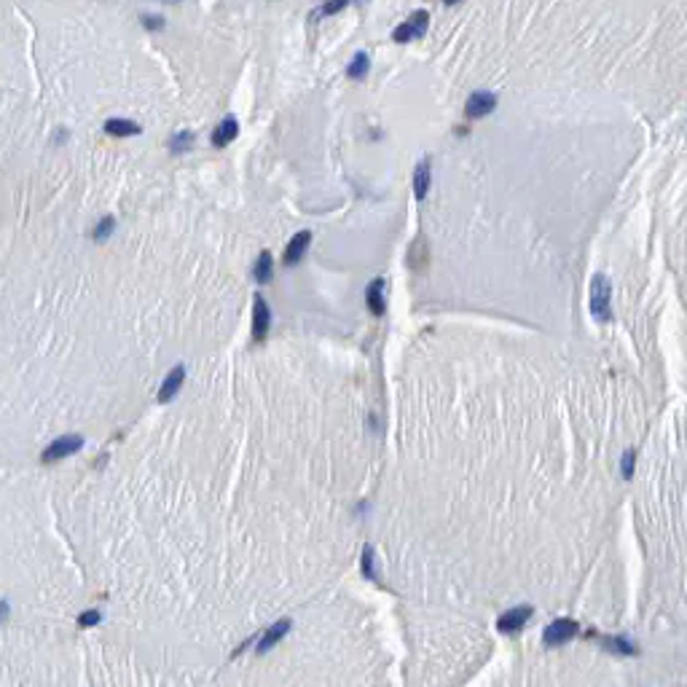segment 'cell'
Segmentation results:
<instances>
[{
	"mask_svg": "<svg viewBox=\"0 0 687 687\" xmlns=\"http://www.w3.org/2000/svg\"><path fill=\"white\" fill-rule=\"evenodd\" d=\"M269 325H272V312H269L266 298L258 295V298H255V306H253V336H255V341H263V338H266Z\"/></svg>",
	"mask_w": 687,
	"mask_h": 687,
	"instance_id": "6",
	"label": "cell"
},
{
	"mask_svg": "<svg viewBox=\"0 0 687 687\" xmlns=\"http://www.w3.org/2000/svg\"><path fill=\"white\" fill-rule=\"evenodd\" d=\"M167 3H180V0H167Z\"/></svg>",
	"mask_w": 687,
	"mask_h": 687,
	"instance_id": "25",
	"label": "cell"
},
{
	"mask_svg": "<svg viewBox=\"0 0 687 687\" xmlns=\"http://www.w3.org/2000/svg\"><path fill=\"white\" fill-rule=\"evenodd\" d=\"M634 459H636V451H634V448H631V451H626V454H623V459H620V470H623V475H626V478H631V475H634Z\"/></svg>",
	"mask_w": 687,
	"mask_h": 687,
	"instance_id": "22",
	"label": "cell"
},
{
	"mask_svg": "<svg viewBox=\"0 0 687 687\" xmlns=\"http://www.w3.org/2000/svg\"><path fill=\"white\" fill-rule=\"evenodd\" d=\"M363 572H366L368 580H376V572H373V548L371 545H366V550H363Z\"/></svg>",
	"mask_w": 687,
	"mask_h": 687,
	"instance_id": "18",
	"label": "cell"
},
{
	"mask_svg": "<svg viewBox=\"0 0 687 687\" xmlns=\"http://www.w3.org/2000/svg\"><path fill=\"white\" fill-rule=\"evenodd\" d=\"M309 242H312V234L309 231H301V234H295L291 239V245H288V250H285V263H298L301 260V255L306 253V247H309Z\"/></svg>",
	"mask_w": 687,
	"mask_h": 687,
	"instance_id": "11",
	"label": "cell"
},
{
	"mask_svg": "<svg viewBox=\"0 0 687 687\" xmlns=\"http://www.w3.org/2000/svg\"><path fill=\"white\" fill-rule=\"evenodd\" d=\"M100 620V612H86V615H81V626H94Z\"/></svg>",
	"mask_w": 687,
	"mask_h": 687,
	"instance_id": "23",
	"label": "cell"
},
{
	"mask_svg": "<svg viewBox=\"0 0 687 687\" xmlns=\"http://www.w3.org/2000/svg\"><path fill=\"white\" fill-rule=\"evenodd\" d=\"M578 631H580V623H575L572 618H561V620H553V623L545 628L542 641H545L548 647H556V644H564V641H569L572 636H578Z\"/></svg>",
	"mask_w": 687,
	"mask_h": 687,
	"instance_id": "3",
	"label": "cell"
},
{
	"mask_svg": "<svg viewBox=\"0 0 687 687\" xmlns=\"http://www.w3.org/2000/svg\"><path fill=\"white\" fill-rule=\"evenodd\" d=\"M529 618H532V607H516V610H507L502 618L497 620V628H500L502 634H513V631H519Z\"/></svg>",
	"mask_w": 687,
	"mask_h": 687,
	"instance_id": "7",
	"label": "cell"
},
{
	"mask_svg": "<svg viewBox=\"0 0 687 687\" xmlns=\"http://www.w3.org/2000/svg\"><path fill=\"white\" fill-rule=\"evenodd\" d=\"M347 3H352V0H328L325 6H322L320 11H317V16H331V14H338Z\"/></svg>",
	"mask_w": 687,
	"mask_h": 687,
	"instance_id": "19",
	"label": "cell"
},
{
	"mask_svg": "<svg viewBox=\"0 0 687 687\" xmlns=\"http://www.w3.org/2000/svg\"><path fill=\"white\" fill-rule=\"evenodd\" d=\"M288 631H291V620H279V623H274V626H272V628H269V631H266V636L260 639L258 650H260V653H266V650H272V647H274L276 641L282 639V636H285Z\"/></svg>",
	"mask_w": 687,
	"mask_h": 687,
	"instance_id": "13",
	"label": "cell"
},
{
	"mask_svg": "<svg viewBox=\"0 0 687 687\" xmlns=\"http://www.w3.org/2000/svg\"><path fill=\"white\" fill-rule=\"evenodd\" d=\"M429 27V14L427 11H413L395 32H392V38H395V44H411L416 38H422Z\"/></svg>",
	"mask_w": 687,
	"mask_h": 687,
	"instance_id": "2",
	"label": "cell"
},
{
	"mask_svg": "<svg viewBox=\"0 0 687 687\" xmlns=\"http://www.w3.org/2000/svg\"><path fill=\"white\" fill-rule=\"evenodd\" d=\"M185 379V368L183 366H175L169 371V376L164 379L161 384V392H159V403H169L172 397L178 395V389H180V384Z\"/></svg>",
	"mask_w": 687,
	"mask_h": 687,
	"instance_id": "9",
	"label": "cell"
},
{
	"mask_svg": "<svg viewBox=\"0 0 687 687\" xmlns=\"http://www.w3.org/2000/svg\"><path fill=\"white\" fill-rule=\"evenodd\" d=\"M191 145H194V135L191 132H178V135H172V140H169L172 153H185Z\"/></svg>",
	"mask_w": 687,
	"mask_h": 687,
	"instance_id": "17",
	"label": "cell"
},
{
	"mask_svg": "<svg viewBox=\"0 0 687 687\" xmlns=\"http://www.w3.org/2000/svg\"><path fill=\"white\" fill-rule=\"evenodd\" d=\"M429 169H432L429 159H422V161L416 164V172H413V194H416V199H425V196H427V191H429Z\"/></svg>",
	"mask_w": 687,
	"mask_h": 687,
	"instance_id": "10",
	"label": "cell"
},
{
	"mask_svg": "<svg viewBox=\"0 0 687 687\" xmlns=\"http://www.w3.org/2000/svg\"><path fill=\"white\" fill-rule=\"evenodd\" d=\"M497 107V94L491 92H473L467 97V105H465V113L470 116V119H483V116H489L491 110Z\"/></svg>",
	"mask_w": 687,
	"mask_h": 687,
	"instance_id": "5",
	"label": "cell"
},
{
	"mask_svg": "<svg viewBox=\"0 0 687 687\" xmlns=\"http://www.w3.org/2000/svg\"><path fill=\"white\" fill-rule=\"evenodd\" d=\"M443 3H446V6H457L459 0H443Z\"/></svg>",
	"mask_w": 687,
	"mask_h": 687,
	"instance_id": "24",
	"label": "cell"
},
{
	"mask_svg": "<svg viewBox=\"0 0 687 687\" xmlns=\"http://www.w3.org/2000/svg\"><path fill=\"white\" fill-rule=\"evenodd\" d=\"M236 135H239V121L229 116V119H223V121L215 126L213 145H215V148H226V145H229V142L236 138Z\"/></svg>",
	"mask_w": 687,
	"mask_h": 687,
	"instance_id": "8",
	"label": "cell"
},
{
	"mask_svg": "<svg viewBox=\"0 0 687 687\" xmlns=\"http://www.w3.org/2000/svg\"><path fill=\"white\" fill-rule=\"evenodd\" d=\"M610 279L604 274L594 276V285H591V312L599 322H610L612 312H610Z\"/></svg>",
	"mask_w": 687,
	"mask_h": 687,
	"instance_id": "1",
	"label": "cell"
},
{
	"mask_svg": "<svg viewBox=\"0 0 687 687\" xmlns=\"http://www.w3.org/2000/svg\"><path fill=\"white\" fill-rule=\"evenodd\" d=\"M140 22L148 27V30H161L167 22H164V16H156V14H142L140 16Z\"/></svg>",
	"mask_w": 687,
	"mask_h": 687,
	"instance_id": "21",
	"label": "cell"
},
{
	"mask_svg": "<svg viewBox=\"0 0 687 687\" xmlns=\"http://www.w3.org/2000/svg\"><path fill=\"white\" fill-rule=\"evenodd\" d=\"M105 132L113 138H129V135H140V124L126 121V119H110L105 121Z\"/></svg>",
	"mask_w": 687,
	"mask_h": 687,
	"instance_id": "12",
	"label": "cell"
},
{
	"mask_svg": "<svg viewBox=\"0 0 687 687\" xmlns=\"http://www.w3.org/2000/svg\"><path fill=\"white\" fill-rule=\"evenodd\" d=\"M253 274H255L258 282H269V279H272V253H269V250H263V253L258 255L255 266H253Z\"/></svg>",
	"mask_w": 687,
	"mask_h": 687,
	"instance_id": "16",
	"label": "cell"
},
{
	"mask_svg": "<svg viewBox=\"0 0 687 687\" xmlns=\"http://www.w3.org/2000/svg\"><path fill=\"white\" fill-rule=\"evenodd\" d=\"M81 446H84V438H81V435H65V438H57V441L44 451L41 462H44V465H51V462H57V459H65V457H70V454H76Z\"/></svg>",
	"mask_w": 687,
	"mask_h": 687,
	"instance_id": "4",
	"label": "cell"
},
{
	"mask_svg": "<svg viewBox=\"0 0 687 687\" xmlns=\"http://www.w3.org/2000/svg\"><path fill=\"white\" fill-rule=\"evenodd\" d=\"M382 291H384V279H376L371 288H368V306H371V312L376 314V317H382L384 314V295H382Z\"/></svg>",
	"mask_w": 687,
	"mask_h": 687,
	"instance_id": "14",
	"label": "cell"
},
{
	"mask_svg": "<svg viewBox=\"0 0 687 687\" xmlns=\"http://www.w3.org/2000/svg\"><path fill=\"white\" fill-rule=\"evenodd\" d=\"M368 65H371V60H368L366 51H357V54L352 57L349 67H347V76H349L352 81H360V78H366Z\"/></svg>",
	"mask_w": 687,
	"mask_h": 687,
	"instance_id": "15",
	"label": "cell"
},
{
	"mask_svg": "<svg viewBox=\"0 0 687 687\" xmlns=\"http://www.w3.org/2000/svg\"><path fill=\"white\" fill-rule=\"evenodd\" d=\"M113 226H116V220H113V218H102V220L97 223V229H94V239H105L107 234L113 231Z\"/></svg>",
	"mask_w": 687,
	"mask_h": 687,
	"instance_id": "20",
	"label": "cell"
}]
</instances>
